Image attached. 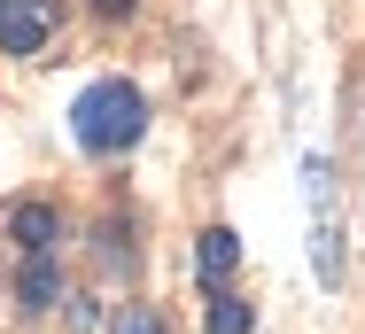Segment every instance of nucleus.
Instances as JSON below:
<instances>
[{
    "label": "nucleus",
    "instance_id": "1",
    "mask_svg": "<svg viewBox=\"0 0 365 334\" xmlns=\"http://www.w3.org/2000/svg\"><path fill=\"white\" fill-rule=\"evenodd\" d=\"M71 133H78V148H93V156H125V148L148 133L140 86H125V78H93V86L71 101Z\"/></svg>",
    "mask_w": 365,
    "mask_h": 334
},
{
    "label": "nucleus",
    "instance_id": "2",
    "mask_svg": "<svg viewBox=\"0 0 365 334\" xmlns=\"http://www.w3.org/2000/svg\"><path fill=\"white\" fill-rule=\"evenodd\" d=\"M303 179H311V265H319V280L334 288V280H342V241H334V171L311 163Z\"/></svg>",
    "mask_w": 365,
    "mask_h": 334
},
{
    "label": "nucleus",
    "instance_id": "3",
    "mask_svg": "<svg viewBox=\"0 0 365 334\" xmlns=\"http://www.w3.org/2000/svg\"><path fill=\"white\" fill-rule=\"evenodd\" d=\"M55 31V0H0V47L8 55H39Z\"/></svg>",
    "mask_w": 365,
    "mask_h": 334
},
{
    "label": "nucleus",
    "instance_id": "4",
    "mask_svg": "<svg viewBox=\"0 0 365 334\" xmlns=\"http://www.w3.org/2000/svg\"><path fill=\"white\" fill-rule=\"evenodd\" d=\"M8 233H16V249H24V257H55L63 218H55L47 202H16V210H8Z\"/></svg>",
    "mask_w": 365,
    "mask_h": 334
},
{
    "label": "nucleus",
    "instance_id": "5",
    "mask_svg": "<svg viewBox=\"0 0 365 334\" xmlns=\"http://www.w3.org/2000/svg\"><path fill=\"white\" fill-rule=\"evenodd\" d=\"M195 265H202V280L218 288L225 272L241 265V233H233V226H210V233H202V249H195Z\"/></svg>",
    "mask_w": 365,
    "mask_h": 334
},
{
    "label": "nucleus",
    "instance_id": "6",
    "mask_svg": "<svg viewBox=\"0 0 365 334\" xmlns=\"http://www.w3.org/2000/svg\"><path fill=\"white\" fill-rule=\"evenodd\" d=\"M55 303V257H24V311Z\"/></svg>",
    "mask_w": 365,
    "mask_h": 334
},
{
    "label": "nucleus",
    "instance_id": "7",
    "mask_svg": "<svg viewBox=\"0 0 365 334\" xmlns=\"http://www.w3.org/2000/svg\"><path fill=\"white\" fill-rule=\"evenodd\" d=\"M210 334H249V303H241V295H210Z\"/></svg>",
    "mask_w": 365,
    "mask_h": 334
},
{
    "label": "nucleus",
    "instance_id": "8",
    "mask_svg": "<svg viewBox=\"0 0 365 334\" xmlns=\"http://www.w3.org/2000/svg\"><path fill=\"white\" fill-rule=\"evenodd\" d=\"M117 334H163V327H155V311H125V319H117Z\"/></svg>",
    "mask_w": 365,
    "mask_h": 334
},
{
    "label": "nucleus",
    "instance_id": "9",
    "mask_svg": "<svg viewBox=\"0 0 365 334\" xmlns=\"http://www.w3.org/2000/svg\"><path fill=\"white\" fill-rule=\"evenodd\" d=\"M125 8H133V0H93V16H125Z\"/></svg>",
    "mask_w": 365,
    "mask_h": 334
}]
</instances>
